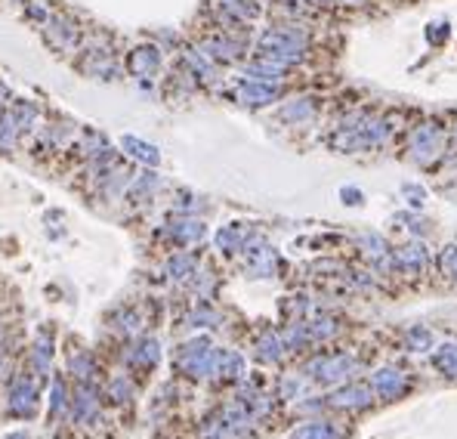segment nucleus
<instances>
[{"label":"nucleus","instance_id":"obj_1","mask_svg":"<svg viewBox=\"0 0 457 439\" xmlns=\"http://www.w3.org/2000/svg\"><path fill=\"white\" fill-rule=\"evenodd\" d=\"M411 148H414V155H436V148H438L436 124H423V127L414 130V133H411Z\"/></svg>","mask_w":457,"mask_h":439},{"label":"nucleus","instance_id":"obj_2","mask_svg":"<svg viewBox=\"0 0 457 439\" xmlns=\"http://www.w3.org/2000/svg\"><path fill=\"white\" fill-rule=\"evenodd\" d=\"M445 34H448V25H436V34H432V31H426V37H430V41H436V43L442 41Z\"/></svg>","mask_w":457,"mask_h":439},{"label":"nucleus","instance_id":"obj_3","mask_svg":"<svg viewBox=\"0 0 457 439\" xmlns=\"http://www.w3.org/2000/svg\"><path fill=\"white\" fill-rule=\"evenodd\" d=\"M349 3H364V0H349Z\"/></svg>","mask_w":457,"mask_h":439}]
</instances>
